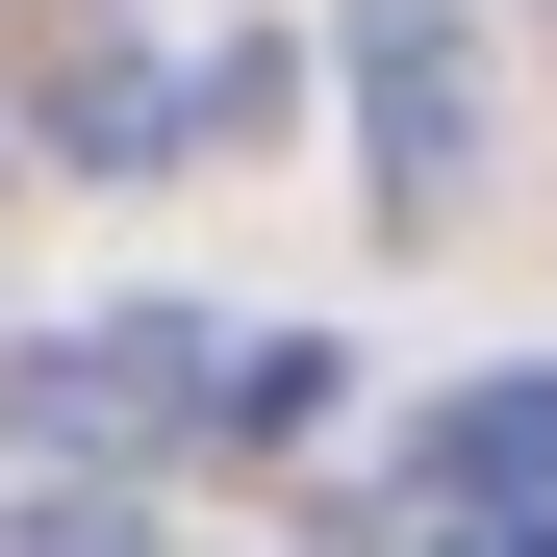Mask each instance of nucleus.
I'll use <instances>...</instances> for the list:
<instances>
[{"mask_svg":"<svg viewBox=\"0 0 557 557\" xmlns=\"http://www.w3.org/2000/svg\"><path fill=\"white\" fill-rule=\"evenodd\" d=\"M26 431H76V456H152V431H228V330H177V305H127V330H76V355H26Z\"/></svg>","mask_w":557,"mask_h":557,"instance_id":"f257e3e1","label":"nucleus"},{"mask_svg":"<svg viewBox=\"0 0 557 557\" xmlns=\"http://www.w3.org/2000/svg\"><path fill=\"white\" fill-rule=\"evenodd\" d=\"M355 127H381V203H456V177H482V51H456V0H355Z\"/></svg>","mask_w":557,"mask_h":557,"instance_id":"f03ea898","label":"nucleus"},{"mask_svg":"<svg viewBox=\"0 0 557 557\" xmlns=\"http://www.w3.org/2000/svg\"><path fill=\"white\" fill-rule=\"evenodd\" d=\"M406 482H431V507H557V381H482V406H431V431H406Z\"/></svg>","mask_w":557,"mask_h":557,"instance_id":"7ed1b4c3","label":"nucleus"},{"mask_svg":"<svg viewBox=\"0 0 557 557\" xmlns=\"http://www.w3.org/2000/svg\"><path fill=\"white\" fill-rule=\"evenodd\" d=\"M177 127H203V76H177V51H76V76H51V152H102V177H152Z\"/></svg>","mask_w":557,"mask_h":557,"instance_id":"20e7f679","label":"nucleus"},{"mask_svg":"<svg viewBox=\"0 0 557 557\" xmlns=\"http://www.w3.org/2000/svg\"><path fill=\"white\" fill-rule=\"evenodd\" d=\"M330 431V355L305 330H228V456H305Z\"/></svg>","mask_w":557,"mask_h":557,"instance_id":"39448f33","label":"nucleus"},{"mask_svg":"<svg viewBox=\"0 0 557 557\" xmlns=\"http://www.w3.org/2000/svg\"><path fill=\"white\" fill-rule=\"evenodd\" d=\"M0 557H152L127 507H26V532H0Z\"/></svg>","mask_w":557,"mask_h":557,"instance_id":"423d86ee","label":"nucleus"},{"mask_svg":"<svg viewBox=\"0 0 557 557\" xmlns=\"http://www.w3.org/2000/svg\"><path fill=\"white\" fill-rule=\"evenodd\" d=\"M456 557H557V507H482V532H456Z\"/></svg>","mask_w":557,"mask_h":557,"instance_id":"0eeeda50","label":"nucleus"}]
</instances>
